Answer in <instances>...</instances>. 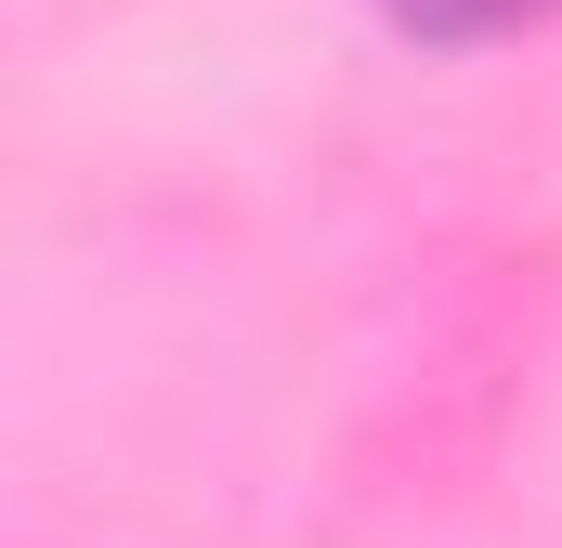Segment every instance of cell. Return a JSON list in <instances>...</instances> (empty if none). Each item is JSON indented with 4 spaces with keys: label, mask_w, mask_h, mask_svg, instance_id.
<instances>
[{
    "label": "cell",
    "mask_w": 562,
    "mask_h": 548,
    "mask_svg": "<svg viewBox=\"0 0 562 548\" xmlns=\"http://www.w3.org/2000/svg\"><path fill=\"white\" fill-rule=\"evenodd\" d=\"M419 26H484V13H524V0H406Z\"/></svg>",
    "instance_id": "cell-1"
}]
</instances>
